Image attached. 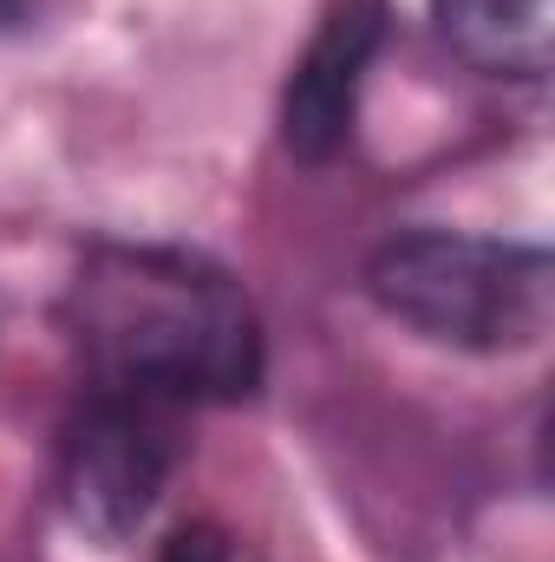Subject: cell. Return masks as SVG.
I'll list each match as a JSON object with an SVG mask.
<instances>
[{
    "instance_id": "obj_1",
    "label": "cell",
    "mask_w": 555,
    "mask_h": 562,
    "mask_svg": "<svg viewBox=\"0 0 555 562\" xmlns=\"http://www.w3.org/2000/svg\"><path fill=\"white\" fill-rule=\"evenodd\" d=\"M66 327L105 393L163 406L249 400L262 380V321L242 281L190 249L99 243L66 288Z\"/></svg>"
},
{
    "instance_id": "obj_2",
    "label": "cell",
    "mask_w": 555,
    "mask_h": 562,
    "mask_svg": "<svg viewBox=\"0 0 555 562\" xmlns=\"http://www.w3.org/2000/svg\"><path fill=\"white\" fill-rule=\"evenodd\" d=\"M366 288L393 321L418 327L424 340L471 347V353L536 347L555 314L550 249L457 236V229L393 236L366 262Z\"/></svg>"
},
{
    "instance_id": "obj_3",
    "label": "cell",
    "mask_w": 555,
    "mask_h": 562,
    "mask_svg": "<svg viewBox=\"0 0 555 562\" xmlns=\"http://www.w3.org/2000/svg\"><path fill=\"white\" fill-rule=\"evenodd\" d=\"M170 464H177L170 406L163 400H138V393H99L72 419L66 451H59L66 517L86 537H99V543L132 537L150 517V504L163 497Z\"/></svg>"
},
{
    "instance_id": "obj_4",
    "label": "cell",
    "mask_w": 555,
    "mask_h": 562,
    "mask_svg": "<svg viewBox=\"0 0 555 562\" xmlns=\"http://www.w3.org/2000/svg\"><path fill=\"white\" fill-rule=\"evenodd\" d=\"M386 40V7L380 0H340L320 33L307 40L294 79H287V99H281V138L294 157L307 164H327L347 132H353V105H360V79L373 66Z\"/></svg>"
},
{
    "instance_id": "obj_5",
    "label": "cell",
    "mask_w": 555,
    "mask_h": 562,
    "mask_svg": "<svg viewBox=\"0 0 555 562\" xmlns=\"http://www.w3.org/2000/svg\"><path fill=\"white\" fill-rule=\"evenodd\" d=\"M438 33L497 79H543L555 59V0H431Z\"/></svg>"
},
{
    "instance_id": "obj_6",
    "label": "cell",
    "mask_w": 555,
    "mask_h": 562,
    "mask_svg": "<svg viewBox=\"0 0 555 562\" xmlns=\"http://www.w3.org/2000/svg\"><path fill=\"white\" fill-rule=\"evenodd\" d=\"M157 562H262L236 530H223V524H183L170 543H163V557Z\"/></svg>"
},
{
    "instance_id": "obj_7",
    "label": "cell",
    "mask_w": 555,
    "mask_h": 562,
    "mask_svg": "<svg viewBox=\"0 0 555 562\" xmlns=\"http://www.w3.org/2000/svg\"><path fill=\"white\" fill-rule=\"evenodd\" d=\"M20 7H26V0H0V26H7V20H20Z\"/></svg>"
}]
</instances>
